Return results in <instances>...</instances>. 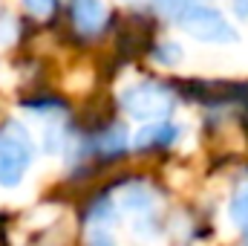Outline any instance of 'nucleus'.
Masks as SVG:
<instances>
[{
	"label": "nucleus",
	"mask_w": 248,
	"mask_h": 246,
	"mask_svg": "<svg viewBox=\"0 0 248 246\" xmlns=\"http://www.w3.org/2000/svg\"><path fill=\"white\" fill-rule=\"evenodd\" d=\"M38 157V145L29 127L17 119L0 122V188L15 191L29 177Z\"/></svg>",
	"instance_id": "nucleus-1"
},
{
	"label": "nucleus",
	"mask_w": 248,
	"mask_h": 246,
	"mask_svg": "<svg viewBox=\"0 0 248 246\" xmlns=\"http://www.w3.org/2000/svg\"><path fill=\"white\" fill-rule=\"evenodd\" d=\"M176 87L165 84V81H139L124 87V93L119 96V107L130 119L136 122H168L170 113L176 110Z\"/></svg>",
	"instance_id": "nucleus-2"
},
{
	"label": "nucleus",
	"mask_w": 248,
	"mask_h": 246,
	"mask_svg": "<svg viewBox=\"0 0 248 246\" xmlns=\"http://www.w3.org/2000/svg\"><path fill=\"white\" fill-rule=\"evenodd\" d=\"M176 23L182 26V32H187L190 38L202 41V44H234L240 35L237 29L214 9L205 3H182L176 6Z\"/></svg>",
	"instance_id": "nucleus-3"
},
{
	"label": "nucleus",
	"mask_w": 248,
	"mask_h": 246,
	"mask_svg": "<svg viewBox=\"0 0 248 246\" xmlns=\"http://www.w3.org/2000/svg\"><path fill=\"white\" fill-rule=\"evenodd\" d=\"M182 136V127L176 122H150L141 124L133 136V151L136 154H162V151H170Z\"/></svg>",
	"instance_id": "nucleus-4"
},
{
	"label": "nucleus",
	"mask_w": 248,
	"mask_h": 246,
	"mask_svg": "<svg viewBox=\"0 0 248 246\" xmlns=\"http://www.w3.org/2000/svg\"><path fill=\"white\" fill-rule=\"evenodd\" d=\"M69 18L78 32L98 35L107 23V6L101 0H69Z\"/></svg>",
	"instance_id": "nucleus-5"
},
{
	"label": "nucleus",
	"mask_w": 248,
	"mask_h": 246,
	"mask_svg": "<svg viewBox=\"0 0 248 246\" xmlns=\"http://www.w3.org/2000/svg\"><path fill=\"white\" fill-rule=\"evenodd\" d=\"M225 214H228L231 229L237 232V246H248V177H243L231 188Z\"/></svg>",
	"instance_id": "nucleus-6"
},
{
	"label": "nucleus",
	"mask_w": 248,
	"mask_h": 246,
	"mask_svg": "<svg viewBox=\"0 0 248 246\" xmlns=\"http://www.w3.org/2000/svg\"><path fill=\"white\" fill-rule=\"evenodd\" d=\"M81 246H119V238H116V232H107V229L84 232L81 235Z\"/></svg>",
	"instance_id": "nucleus-7"
},
{
	"label": "nucleus",
	"mask_w": 248,
	"mask_h": 246,
	"mask_svg": "<svg viewBox=\"0 0 248 246\" xmlns=\"http://www.w3.org/2000/svg\"><path fill=\"white\" fill-rule=\"evenodd\" d=\"M153 58H156L159 64H179V58H182V47L165 41V44H159V47L153 50Z\"/></svg>",
	"instance_id": "nucleus-8"
},
{
	"label": "nucleus",
	"mask_w": 248,
	"mask_h": 246,
	"mask_svg": "<svg viewBox=\"0 0 248 246\" xmlns=\"http://www.w3.org/2000/svg\"><path fill=\"white\" fill-rule=\"evenodd\" d=\"M55 6H58V0H23V9L32 18H52Z\"/></svg>",
	"instance_id": "nucleus-9"
},
{
	"label": "nucleus",
	"mask_w": 248,
	"mask_h": 246,
	"mask_svg": "<svg viewBox=\"0 0 248 246\" xmlns=\"http://www.w3.org/2000/svg\"><path fill=\"white\" fill-rule=\"evenodd\" d=\"M234 12L240 18H248V0H234Z\"/></svg>",
	"instance_id": "nucleus-10"
}]
</instances>
